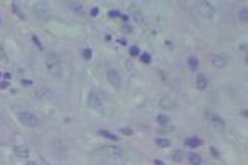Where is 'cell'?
<instances>
[{"label":"cell","mask_w":248,"mask_h":165,"mask_svg":"<svg viewBox=\"0 0 248 165\" xmlns=\"http://www.w3.org/2000/svg\"><path fill=\"white\" fill-rule=\"evenodd\" d=\"M45 66H47V69L50 71V75L56 76V78H60V76L63 75L61 59H60V56L56 53H53V51L45 53Z\"/></svg>","instance_id":"obj_1"},{"label":"cell","mask_w":248,"mask_h":165,"mask_svg":"<svg viewBox=\"0 0 248 165\" xmlns=\"http://www.w3.org/2000/svg\"><path fill=\"white\" fill-rule=\"evenodd\" d=\"M17 119L22 122V125H27V127H31V129L40 125V119L33 112H28V111H18L17 112Z\"/></svg>","instance_id":"obj_2"},{"label":"cell","mask_w":248,"mask_h":165,"mask_svg":"<svg viewBox=\"0 0 248 165\" xmlns=\"http://www.w3.org/2000/svg\"><path fill=\"white\" fill-rule=\"evenodd\" d=\"M195 8H197L198 15H200L202 18H205V20H214V17H215V8H214V5H212V3L205 2V0H200V2L195 3Z\"/></svg>","instance_id":"obj_3"},{"label":"cell","mask_w":248,"mask_h":165,"mask_svg":"<svg viewBox=\"0 0 248 165\" xmlns=\"http://www.w3.org/2000/svg\"><path fill=\"white\" fill-rule=\"evenodd\" d=\"M88 106H90V109H93V112H96L98 116H104V106H103V101L99 99V96L96 93H93V91L88 94Z\"/></svg>","instance_id":"obj_4"},{"label":"cell","mask_w":248,"mask_h":165,"mask_svg":"<svg viewBox=\"0 0 248 165\" xmlns=\"http://www.w3.org/2000/svg\"><path fill=\"white\" fill-rule=\"evenodd\" d=\"M207 117H208V122H210V125L215 129V131H218V132H223V131H225L227 124H225V121H223V119H222L218 114H215V112H208Z\"/></svg>","instance_id":"obj_5"},{"label":"cell","mask_w":248,"mask_h":165,"mask_svg":"<svg viewBox=\"0 0 248 165\" xmlns=\"http://www.w3.org/2000/svg\"><path fill=\"white\" fill-rule=\"evenodd\" d=\"M106 78H108L109 84H111L114 89H121V76H119V73L116 71V69H108V73H106Z\"/></svg>","instance_id":"obj_6"},{"label":"cell","mask_w":248,"mask_h":165,"mask_svg":"<svg viewBox=\"0 0 248 165\" xmlns=\"http://www.w3.org/2000/svg\"><path fill=\"white\" fill-rule=\"evenodd\" d=\"M212 65L218 69L225 68V66L228 65V56L225 53H214L212 55Z\"/></svg>","instance_id":"obj_7"},{"label":"cell","mask_w":248,"mask_h":165,"mask_svg":"<svg viewBox=\"0 0 248 165\" xmlns=\"http://www.w3.org/2000/svg\"><path fill=\"white\" fill-rule=\"evenodd\" d=\"M98 152L101 154H106V155H111V157H121L122 155V150L119 147H114V145H106V147H99Z\"/></svg>","instance_id":"obj_8"},{"label":"cell","mask_w":248,"mask_h":165,"mask_svg":"<svg viewBox=\"0 0 248 165\" xmlns=\"http://www.w3.org/2000/svg\"><path fill=\"white\" fill-rule=\"evenodd\" d=\"M157 106L161 107V109L169 111V109H174L175 104H174V101L169 96H161V97H159V101H157Z\"/></svg>","instance_id":"obj_9"},{"label":"cell","mask_w":248,"mask_h":165,"mask_svg":"<svg viewBox=\"0 0 248 165\" xmlns=\"http://www.w3.org/2000/svg\"><path fill=\"white\" fill-rule=\"evenodd\" d=\"M12 152H13V155L15 157H18V159H28V147H25V145H15L12 149Z\"/></svg>","instance_id":"obj_10"},{"label":"cell","mask_w":248,"mask_h":165,"mask_svg":"<svg viewBox=\"0 0 248 165\" xmlns=\"http://www.w3.org/2000/svg\"><path fill=\"white\" fill-rule=\"evenodd\" d=\"M207 86H208V78L204 73H200V75L197 76V87L200 91H204V89H207Z\"/></svg>","instance_id":"obj_11"},{"label":"cell","mask_w":248,"mask_h":165,"mask_svg":"<svg viewBox=\"0 0 248 165\" xmlns=\"http://www.w3.org/2000/svg\"><path fill=\"white\" fill-rule=\"evenodd\" d=\"M187 159H189V162H190V165H202V157L198 155V154H189L187 155Z\"/></svg>","instance_id":"obj_12"},{"label":"cell","mask_w":248,"mask_h":165,"mask_svg":"<svg viewBox=\"0 0 248 165\" xmlns=\"http://www.w3.org/2000/svg\"><path fill=\"white\" fill-rule=\"evenodd\" d=\"M155 121H157L159 125H169L171 124V119H169L165 114H159L157 117H155Z\"/></svg>","instance_id":"obj_13"},{"label":"cell","mask_w":248,"mask_h":165,"mask_svg":"<svg viewBox=\"0 0 248 165\" xmlns=\"http://www.w3.org/2000/svg\"><path fill=\"white\" fill-rule=\"evenodd\" d=\"M185 145H189V147H198V145H202V139H197V137L185 139Z\"/></svg>","instance_id":"obj_14"},{"label":"cell","mask_w":248,"mask_h":165,"mask_svg":"<svg viewBox=\"0 0 248 165\" xmlns=\"http://www.w3.org/2000/svg\"><path fill=\"white\" fill-rule=\"evenodd\" d=\"M131 13H132L134 15V18H136V22H142V13L139 12V10H137V5H132L131 7Z\"/></svg>","instance_id":"obj_15"},{"label":"cell","mask_w":248,"mask_h":165,"mask_svg":"<svg viewBox=\"0 0 248 165\" xmlns=\"http://www.w3.org/2000/svg\"><path fill=\"white\" fill-rule=\"evenodd\" d=\"M99 135H103V137H106V139L113 140V142H116V140H118V135L111 134L109 131H99Z\"/></svg>","instance_id":"obj_16"},{"label":"cell","mask_w":248,"mask_h":165,"mask_svg":"<svg viewBox=\"0 0 248 165\" xmlns=\"http://www.w3.org/2000/svg\"><path fill=\"white\" fill-rule=\"evenodd\" d=\"M155 145H157V147H169V145H171V140L159 137V139H155Z\"/></svg>","instance_id":"obj_17"},{"label":"cell","mask_w":248,"mask_h":165,"mask_svg":"<svg viewBox=\"0 0 248 165\" xmlns=\"http://www.w3.org/2000/svg\"><path fill=\"white\" fill-rule=\"evenodd\" d=\"M189 66H190V69H192V71H195V69H197L198 59L195 58V56H190V58H189Z\"/></svg>","instance_id":"obj_18"},{"label":"cell","mask_w":248,"mask_h":165,"mask_svg":"<svg viewBox=\"0 0 248 165\" xmlns=\"http://www.w3.org/2000/svg\"><path fill=\"white\" fill-rule=\"evenodd\" d=\"M182 159H184V152H182V150H175V152L172 154V160H174V162H180Z\"/></svg>","instance_id":"obj_19"},{"label":"cell","mask_w":248,"mask_h":165,"mask_svg":"<svg viewBox=\"0 0 248 165\" xmlns=\"http://www.w3.org/2000/svg\"><path fill=\"white\" fill-rule=\"evenodd\" d=\"M0 61H2V63H7V61H8V56H7L5 50H3L2 43H0Z\"/></svg>","instance_id":"obj_20"},{"label":"cell","mask_w":248,"mask_h":165,"mask_svg":"<svg viewBox=\"0 0 248 165\" xmlns=\"http://www.w3.org/2000/svg\"><path fill=\"white\" fill-rule=\"evenodd\" d=\"M240 20H242V22H246V20H248V12H246L245 7L240 10Z\"/></svg>","instance_id":"obj_21"},{"label":"cell","mask_w":248,"mask_h":165,"mask_svg":"<svg viewBox=\"0 0 248 165\" xmlns=\"http://www.w3.org/2000/svg\"><path fill=\"white\" fill-rule=\"evenodd\" d=\"M141 61H142V63H146V65H149V63H151V55H149V53L141 55Z\"/></svg>","instance_id":"obj_22"},{"label":"cell","mask_w":248,"mask_h":165,"mask_svg":"<svg viewBox=\"0 0 248 165\" xmlns=\"http://www.w3.org/2000/svg\"><path fill=\"white\" fill-rule=\"evenodd\" d=\"M68 5H71V8L76 10V12H81V10H83V5H81V3H71V2H68Z\"/></svg>","instance_id":"obj_23"},{"label":"cell","mask_w":248,"mask_h":165,"mask_svg":"<svg viewBox=\"0 0 248 165\" xmlns=\"http://www.w3.org/2000/svg\"><path fill=\"white\" fill-rule=\"evenodd\" d=\"M12 10H13V12H15L18 17H20V18H23V15H22V12L18 10V5H17V3H13V5H12Z\"/></svg>","instance_id":"obj_24"},{"label":"cell","mask_w":248,"mask_h":165,"mask_svg":"<svg viewBox=\"0 0 248 165\" xmlns=\"http://www.w3.org/2000/svg\"><path fill=\"white\" fill-rule=\"evenodd\" d=\"M129 53H131V56H137V55H139V48H137V46H131Z\"/></svg>","instance_id":"obj_25"},{"label":"cell","mask_w":248,"mask_h":165,"mask_svg":"<svg viewBox=\"0 0 248 165\" xmlns=\"http://www.w3.org/2000/svg\"><path fill=\"white\" fill-rule=\"evenodd\" d=\"M121 132L126 135H132V129H127V127H121Z\"/></svg>","instance_id":"obj_26"},{"label":"cell","mask_w":248,"mask_h":165,"mask_svg":"<svg viewBox=\"0 0 248 165\" xmlns=\"http://www.w3.org/2000/svg\"><path fill=\"white\" fill-rule=\"evenodd\" d=\"M83 56H84V59H90L91 58V50H90V48H86V50L83 51Z\"/></svg>","instance_id":"obj_27"},{"label":"cell","mask_w":248,"mask_h":165,"mask_svg":"<svg viewBox=\"0 0 248 165\" xmlns=\"http://www.w3.org/2000/svg\"><path fill=\"white\" fill-rule=\"evenodd\" d=\"M210 154H212L214 157H218V150L215 149V147H212V149H210Z\"/></svg>","instance_id":"obj_28"},{"label":"cell","mask_w":248,"mask_h":165,"mask_svg":"<svg viewBox=\"0 0 248 165\" xmlns=\"http://www.w3.org/2000/svg\"><path fill=\"white\" fill-rule=\"evenodd\" d=\"M7 87H8V83H7V81L0 83V89H7Z\"/></svg>","instance_id":"obj_29"},{"label":"cell","mask_w":248,"mask_h":165,"mask_svg":"<svg viewBox=\"0 0 248 165\" xmlns=\"http://www.w3.org/2000/svg\"><path fill=\"white\" fill-rule=\"evenodd\" d=\"M154 165H165L162 160H154Z\"/></svg>","instance_id":"obj_30"},{"label":"cell","mask_w":248,"mask_h":165,"mask_svg":"<svg viewBox=\"0 0 248 165\" xmlns=\"http://www.w3.org/2000/svg\"><path fill=\"white\" fill-rule=\"evenodd\" d=\"M25 165H38V163H37V162H33V160H28V162L25 163Z\"/></svg>","instance_id":"obj_31"},{"label":"cell","mask_w":248,"mask_h":165,"mask_svg":"<svg viewBox=\"0 0 248 165\" xmlns=\"http://www.w3.org/2000/svg\"><path fill=\"white\" fill-rule=\"evenodd\" d=\"M91 15H98V8H93V10H91Z\"/></svg>","instance_id":"obj_32"},{"label":"cell","mask_w":248,"mask_h":165,"mask_svg":"<svg viewBox=\"0 0 248 165\" xmlns=\"http://www.w3.org/2000/svg\"><path fill=\"white\" fill-rule=\"evenodd\" d=\"M111 17H119V12H111Z\"/></svg>","instance_id":"obj_33"},{"label":"cell","mask_w":248,"mask_h":165,"mask_svg":"<svg viewBox=\"0 0 248 165\" xmlns=\"http://www.w3.org/2000/svg\"><path fill=\"white\" fill-rule=\"evenodd\" d=\"M0 76H2V73H0Z\"/></svg>","instance_id":"obj_34"}]
</instances>
